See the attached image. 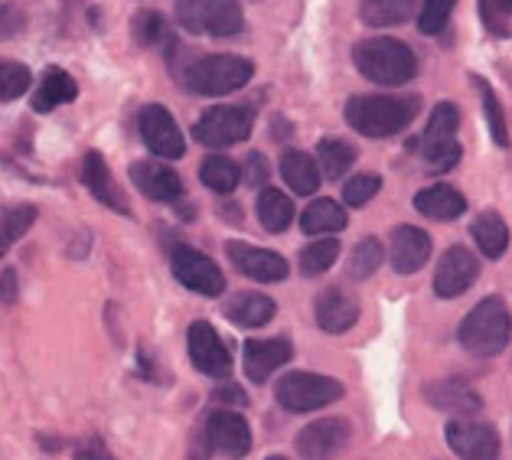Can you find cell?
Returning a JSON list of instances; mask_svg holds the SVG:
<instances>
[{
	"label": "cell",
	"instance_id": "42",
	"mask_svg": "<svg viewBox=\"0 0 512 460\" xmlns=\"http://www.w3.org/2000/svg\"><path fill=\"white\" fill-rule=\"evenodd\" d=\"M20 30H23V14H20V7L4 4V7H0V40H10V36H17Z\"/></svg>",
	"mask_w": 512,
	"mask_h": 460
},
{
	"label": "cell",
	"instance_id": "3",
	"mask_svg": "<svg viewBox=\"0 0 512 460\" xmlns=\"http://www.w3.org/2000/svg\"><path fill=\"white\" fill-rule=\"evenodd\" d=\"M460 346L477 356V359H490L496 353L506 350V343L512 337V314L503 297H486L470 314L460 320Z\"/></svg>",
	"mask_w": 512,
	"mask_h": 460
},
{
	"label": "cell",
	"instance_id": "34",
	"mask_svg": "<svg viewBox=\"0 0 512 460\" xmlns=\"http://www.w3.org/2000/svg\"><path fill=\"white\" fill-rule=\"evenodd\" d=\"M340 258V242L336 239H317L310 242L304 252H301V271L307 278H317L323 271H330Z\"/></svg>",
	"mask_w": 512,
	"mask_h": 460
},
{
	"label": "cell",
	"instance_id": "19",
	"mask_svg": "<svg viewBox=\"0 0 512 460\" xmlns=\"http://www.w3.org/2000/svg\"><path fill=\"white\" fill-rule=\"evenodd\" d=\"M82 183L89 186V193H92L102 206L115 209V213H121V216H128V213H131V209H128V200H124V193L115 186V180H111V170H108L105 157L98 154V151H89V154H85V160H82Z\"/></svg>",
	"mask_w": 512,
	"mask_h": 460
},
{
	"label": "cell",
	"instance_id": "12",
	"mask_svg": "<svg viewBox=\"0 0 512 460\" xmlns=\"http://www.w3.org/2000/svg\"><path fill=\"white\" fill-rule=\"evenodd\" d=\"M480 278V261L470 252L467 245H451L437 261L434 271V294L437 297H460L467 288H473V281Z\"/></svg>",
	"mask_w": 512,
	"mask_h": 460
},
{
	"label": "cell",
	"instance_id": "33",
	"mask_svg": "<svg viewBox=\"0 0 512 460\" xmlns=\"http://www.w3.org/2000/svg\"><path fill=\"white\" fill-rule=\"evenodd\" d=\"M317 160H320V167H323V173L327 177H343V173L353 167V160H356V151L349 147L346 141H340V138H323L320 144H317Z\"/></svg>",
	"mask_w": 512,
	"mask_h": 460
},
{
	"label": "cell",
	"instance_id": "37",
	"mask_svg": "<svg viewBox=\"0 0 512 460\" xmlns=\"http://www.w3.org/2000/svg\"><path fill=\"white\" fill-rule=\"evenodd\" d=\"M473 85L480 89V98H483V111H486V121H490V134L499 147H509V128H506V115L503 108H499V98L493 95V89L486 85L480 76L473 79Z\"/></svg>",
	"mask_w": 512,
	"mask_h": 460
},
{
	"label": "cell",
	"instance_id": "22",
	"mask_svg": "<svg viewBox=\"0 0 512 460\" xmlns=\"http://www.w3.org/2000/svg\"><path fill=\"white\" fill-rule=\"evenodd\" d=\"M415 209H418L421 216H428V219L451 222L457 216H464L467 200H464V193L454 190V186L434 183V186H424V190L415 196Z\"/></svg>",
	"mask_w": 512,
	"mask_h": 460
},
{
	"label": "cell",
	"instance_id": "41",
	"mask_svg": "<svg viewBox=\"0 0 512 460\" xmlns=\"http://www.w3.org/2000/svg\"><path fill=\"white\" fill-rule=\"evenodd\" d=\"M134 33H137V40H141L144 46H154L164 40V20H160V14H154V10H144V14H137L134 17Z\"/></svg>",
	"mask_w": 512,
	"mask_h": 460
},
{
	"label": "cell",
	"instance_id": "43",
	"mask_svg": "<svg viewBox=\"0 0 512 460\" xmlns=\"http://www.w3.org/2000/svg\"><path fill=\"white\" fill-rule=\"evenodd\" d=\"M242 180H248L252 186L265 183L268 180V160L261 157V154H248V164H245V177Z\"/></svg>",
	"mask_w": 512,
	"mask_h": 460
},
{
	"label": "cell",
	"instance_id": "40",
	"mask_svg": "<svg viewBox=\"0 0 512 460\" xmlns=\"http://www.w3.org/2000/svg\"><path fill=\"white\" fill-rule=\"evenodd\" d=\"M480 14L486 30L496 36H509L506 17H512V0H480Z\"/></svg>",
	"mask_w": 512,
	"mask_h": 460
},
{
	"label": "cell",
	"instance_id": "39",
	"mask_svg": "<svg viewBox=\"0 0 512 460\" xmlns=\"http://www.w3.org/2000/svg\"><path fill=\"white\" fill-rule=\"evenodd\" d=\"M379 190H382V180L376 177V173H359V177L346 180V186H343V203L346 206H366Z\"/></svg>",
	"mask_w": 512,
	"mask_h": 460
},
{
	"label": "cell",
	"instance_id": "5",
	"mask_svg": "<svg viewBox=\"0 0 512 460\" xmlns=\"http://www.w3.org/2000/svg\"><path fill=\"white\" fill-rule=\"evenodd\" d=\"M177 23L196 36H235L245 30V14L235 0H177Z\"/></svg>",
	"mask_w": 512,
	"mask_h": 460
},
{
	"label": "cell",
	"instance_id": "28",
	"mask_svg": "<svg viewBox=\"0 0 512 460\" xmlns=\"http://www.w3.org/2000/svg\"><path fill=\"white\" fill-rule=\"evenodd\" d=\"M258 219H261V226H265L271 235L284 232L294 222L291 196H284V190H274V186L261 190V196H258Z\"/></svg>",
	"mask_w": 512,
	"mask_h": 460
},
{
	"label": "cell",
	"instance_id": "46",
	"mask_svg": "<svg viewBox=\"0 0 512 460\" xmlns=\"http://www.w3.org/2000/svg\"><path fill=\"white\" fill-rule=\"evenodd\" d=\"M268 460H287V457H268Z\"/></svg>",
	"mask_w": 512,
	"mask_h": 460
},
{
	"label": "cell",
	"instance_id": "26",
	"mask_svg": "<svg viewBox=\"0 0 512 460\" xmlns=\"http://www.w3.org/2000/svg\"><path fill=\"white\" fill-rule=\"evenodd\" d=\"M281 177L297 196L317 193V186H320V170L304 151H284L281 154Z\"/></svg>",
	"mask_w": 512,
	"mask_h": 460
},
{
	"label": "cell",
	"instance_id": "29",
	"mask_svg": "<svg viewBox=\"0 0 512 460\" xmlns=\"http://www.w3.org/2000/svg\"><path fill=\"white\" fill-rule=\"evenodd\" d=\"M301 229L307 235H330L346 229V209L336 200H314L301 216Z\"/></svg>",
	"mask_w": 512,
	"mask_h": 460
},
{
	"label": "cell",
	"instance_id": "11",
	"mask_svg": "<svg viewBox=\"0 0 512 460\" xmlns=\"http://www.w3.org/2000/svg\"><path fill=\"white\" fill-rule=\"evenodd\" d=\"M349 441H353V431L343 418H320L310 421V425L297 434V454L301 460H336L340 457Z\"/></svg>",
	"mask_w": 512,
	"mask_h": 460
},
{
	"label": "cell",
	"instance_id": "27",
	"mask_svg": "<svg viewBox=\"0 0 512 460\" xmlns=\"http://www.w3.org/2000/svg\"><path fill=\"white\" fill-rule=\"evenodd\" d=\"M473 242L486 255V258H503L509 248V226L503 222V216L496 213H483L473 222Z\"/></svg>",
	"mask_w": 512,
	"mask_h": 460
},
{
	"label": "cell",
	"instance_id": "10",
	"mask_svg": "<svg viewBox=\"0 0 512 460\" xmlns=\"http://www.w3.org/2000/svg\"><path fill=\"white\" fill-rule=\"evenodd\" d=\"M137 128H141V138L147 144V151L164 157V160H180L186 154V141L177 118L170 115L164 105H147L141 108V118H137Z\"/></svg>",
	"mask_w": 512,
	"mask_h": 460
},
{
	"label": "cell",
	"instance_id": "18",
	"mask_svg": "<svg viewBox=\"0 0 512 460\" xmlns=\"http://www.w3.org/2000/svg\"><path fill=\"white\" fill-rule=\"evenodd\" d=\"M291 356H294V346L287 337L248 340L245 343V376L252 382H268Z\"/></svg>",
	"mask_w": 512,
	"mask_h": 460
},
{
	"label": "cell",
	"instance_id": "32",
	"mask_svg": "<svg viewBox=\"0 0 512 460\" xmlns=\"http://www.w3.org/2000/svg\"><path fill=\"white\" fill-rule=\"evenodd\" d=\"M199 180H203L212 193L226 196L242 183V170H239V164H232L229 157H206L203 167H199Z\"/></svg>",
	"mask_w": 512,
	"mask_h": 460
},
{
	"label": "cell",
	"instance_id": "6",
	"mask_svg": "<svg viewBox=\"0 0 512 460\" xmlns=\"http://www.w3.org/2000/svg\"><path fill=\"white\" fill-rule=\"evenodd\" d=\"M274 399L287 412L304 415L343 399V385L330 376H320V372H287L274 389Z\"/></svg>",
	"mask_w": 512,
	"mask_h": 460
},
{
	"label": "cell",
	"instance_id": "7",
	"mask_svg": "<svg viewBox=\"0 0 512 460\" xmlns=\"http://www.w3.org/2000/svg\"><path fill=\"white\" fill-rule=\"evenodd\" d=\"M255 128V108L252 105H212L196 121V141L206 147H232L242 144Z\"/></svg>",
	"mask_w": 512,
	"mask_h": 460
},
{
	"label": "cell",
	"instance_id": "4",
	"mask_svg": "<svg viewBox=\"0 0 512 460\" xmlns=\"http://www.w3.org/2000/svg\"><path fill=\"white\" fill-rule=\"evenodd\" d=\"M252 76H255V66L248 59L219 53V56H203L190 62L183 72V85L196 95L222 98V95L245 89V85L252 82Z\"/></svg>",
	"mask_w": 512,
	"mask_h": 460
},
{
	"label": "cell",
	"instance_id": "9",
	"mask_svg": "<svg viewBox=\"0 0 512 460\" xmlns=\"http://www.w3.org/2000/svg\"><path fill=\"white\" fill-rule=\"evenodd\" d=\"M444 438L460 460H496L499 434L493 425L477 418H451L444 428Z\"/></svg>",
	"mask_w": 512,
	"mask_h": 460
},
{
	"label": "cell",
	"instance_id": "21",
	"mask_svg": "<svg viewBox=\"0 0 512 460\" xmlns=\"http://www.w3.org/2000/svg\"><path fill=\"white\" fill-rule=\"evenodd\" d=\"M428 402L434 408H441V412H451V415H477L480 412V395L470 389L467 382L460 379H444V382H431L428 389Z\"/></svg>",
	"mask_w": 512,
	"mask_h": 460
},
{
	"label": "cell",
	"instance_id": "23",
	"mask_svg": "<svg viewBox=\"0 0 512 460\" xmlns=\"http://www.w3.org/2000/svg\"><path fill=\"white\" fill-rule=\"evenodd\" d=\"M76 95H79L76 79H72L66 69L49 66V69L43 72L40 89H36L33 98H30V108H33V111H40V115H46V111H53V108H59V105L76 102Z\"/></svg>",
	"mask_w": 512,
	"mask_h": 460
},
{
	"label": "cell",
	"instance_id": "8",
	"mask_svg": "<svg viewBox=\"0 0 512 460\" xmlns=\"http://www.w3.org/2000/svg\"><path fill=\"white\" fill-rule=\"evenodd\" d=\"M170 268L186 291L203 294V297H219L226 291V275L219 271V265L203 252H196L190 245H173L170 252Z\"/></svg>",
	"mask_w": 512,
	"mask_h": 460
},
{
	"label": "cell",
	"instance_id": "44",
	"mask_svg": "<svg viewBox=\"0 0 512 460\" xmlns=\"http://www.w3.org/2000/svg\"><path fill=\"white\" fill-rule=\"evenodd\" d=\"M216 399H219V402H229V405H239V408L248 402V399H245V392L239 389V385H222V389L216 392Z\"/></svg>",
	"mask_w": 512,
	"mask_h": 460
},
{
	"label": "cell",
	"instance_id": "36",
	"mask_svg": "<svg viewBox=\"0 0 512 460\" xmlns=\"http://www.w3.org/2000/svg\"><path fill=\"white\" fill-rule=\"evenodd\" d=\"M30 69L14 59H0V102H14V98L27 95L30 89Z\"/></svg>",
	"mask_w": 512,
	"mask_h": 460
},
{
	"label": "cell",
	"instance_id": "31",
	"mask_svg": "<svg viewBox=\"0 0 512 460\" xmlns=\"http://www.w3.org/2000/svg\"><path fill=\"white\" fill-rule=\"evenodd\" d=\"M36 222V206L30 203H20V206H10L0 213V258L7 255L10 245H17L27 229Z\"/></svg>",
	"mask_w": 512,
	"mask_h": 460
},
{
	"label": "cell",
	"instance_id": "2",
	"mask_svg": "<svg viewBox=\"0 0 512 460\" xmlns=\"http://www.w3.org/2000/svg\"><path fill=\"white\" fill-rule=\"evenodd\" d=\"M353 62L369 82L385 85V89L411 82L418 72L415 53L402 40H392V36H372V40L356 43Z\"/></svg>",
	"mask_w": 512,
	"mask_h": 460
},
{
	"label": "cell",
	"instance_id": "35",
	"mask_svg": "<svg viewBox=\"0 0 512 460\" xmlns=\"http://www.w3.org/2000/svg\"><path fill=\"white\" fill-rule=\"evenodd\" d=\"M385 261V248L379 239H362L356 248H353V258H349V275L353 278H372L376 271L382 268Z\"/></svg>",
	"mask_w": 512,
	"mask_h": 460
},
{
	"label": "cell",
	"instance_id": "24",
	"mask_svg": "<svg viewBox=\"0 0 512 460\" xmlns=\"http://www.w3.org/2000/svg\"><path fill=\"white\" fill-rule=\"evenodd\" d=\"M274 314H278V304H274L268 294H258V291L235 294L226 304V317L235 327H248V330L265 327V323L274 320Z\"/></svg>",
	"mask_w": 512,
	"mask_h": 460
},
{
	"label": "cell",
	"instance_id": "16",
	"mask_svg": "<svg viewBox=\"0 0 512 460\" xmlns=\"http://www.w3.org/2000/svg\"><path fill=\"white\" fill-rule=\"evenodd\" d=\"M131 183L147 200H157V203H173L183 196L180 173L170 170L167 164H160V160H137V164H131Z\"/></svg>",
	"mask_w": 512,
	"mask_h": 460
},
{
	"label": "cell",
	"instance_id": "1",
	"mask_svg": "<svg viewBox=\"0 0 512 460\" xmlns=\"http://www.w3.org/2000/svg\"><path fill=\"white\" fill-rule=\"evenodd\" d=\"M418 115V98L411 95H356L346 102L349 128L362 138H395Z\"/></svg>",
	"mask_w": 512,
	"mask_h": 460
},
{
	"label": "cell",
	"instance_id": "25",
	"mask_svg": "<svg viewBox=\"0 0 512 460\" xmlns=\"http://www.w3.org/2000/svg\"><path fill=\"white\" fill-rule=\"evenodd\" d=\"M457 128H460V111L454 102H441L434 108V115L428 121V131L421 138V157L431 151H441V147L457 144Z\"/></svg>",
	"mask_w": 512,
	"mask_h": 460
},
{
	"label": "cell",
	"instance_id": "17",
	"mask_svg": "<svg viewBox=\"0 0 512 460\" xmlns=\"http://www.w3.org/2000/svg\"><path fill=\"white\" fill-rule=\"evenodd\" d=\"M431 258V235L418 226H398L389 242V261L398 275H415Z\"/></svg>",
	"mask_w": 512,
	"mask_h": 460
},
{
	"label": "cell",
	"instance_id": "30",
	"mask_svg": "<svg viewBox=\"0 0 512 460\" xmlns=\"http://www.w3.org/2000/svg\"><path fill=\"white\" fill-rule=\"evenodd\" d=\"M415 10V0H359V17L369 27H398Z\"/></svg>",
	"mask_w": 512,
	"mask_h": 460
},
{
	"label": "cell",
	"instance_id": "20",
	"mask_svg": "<svg viewBox=\"0 0 512 460\" xmlns=\"http://www.w3.org/2000/svg\"><path fill=\"white\" fill-rule=\"evenodd\" d=\"M314 314H317V323L327 333H346L359 320V304L346 291L330 288L317 297Z\"/></svg>",
	"mask_w": 512,
	"mask_h": 460
},
{
	"label": "cell",
	"instance_id": "45",
	"mask_svg": "<svg viewBox=\"0 0 512 460\" xmlns=\"http://www.w3.org/2000/svg\"><path fill=\"white\" fill-rule=\"evenodd\" d=\"M17 297V275L14 271H4L0 275V301H14Z\"/></svg>",
	"mask_w": 512,
	"mask_h": 460
},
{
	"label": "cell",
	"instance_id": "13",
	"mask_svg": "<svg viewBox=\"0 0 512 460\" xmlns=\"http://www.w3.org/2000/svg\"><path fill=\"white\" fill-rule=\"evenodd\" d=\"M186 350L199 372H206L212 379H226L232 372V356L226 350V343L219 340V333L212 323L196 320L190 333H186Z\"/></svg>",
	"mask_w": 512,
	"mask_h": 460
},
{
	"label": "cell",
	"instance_id": "14",
	"mask_svg": "<svg viewBox=\"0 0 512 460\" xmlns=\"http://www.w3.org/2000/svg\"><path fill=\"white\" fill-rule=\"evenodd\" d=\"M206 444L222 457L239 460L252 451V428H248V421L239 412L219 408L206 421Z\"/></svg>",
	"mask_w": 512,
	"mask_h": 460
},
{
	"label": "cell",
	"instance_id": "38",
	"mask_svg": "<svg viewBox=\"0 0 512 460\" xmlns=\"http://www.w3.org/2000/svg\"><path fill=\"white\" fill-rule=\"evenodd\" d=\"M454 7H457V0H424L421 4V14H418V30L421 33H441L444 30V23L451 20L454 14Z\"/></svg>",
	"mask_w": 512,
	"mask_h": 460
},
{
	"label": "cell",
	"instance_id": "15",
	"mask_svg": "<svg viewBox=\"0 0 512 460\" xmlns=\"http://www.w3.org/2000/svg\"><path fill=\"white\" fill-rule=\"evenodd\" d=\"M226 255L232 265L252 281H284L287 278V261L278 252H271V248H258V245L232 239V242H226Z\"/></svg>",
	"mask_w": 512,
	"mask_h": 460
}]
</instances>
